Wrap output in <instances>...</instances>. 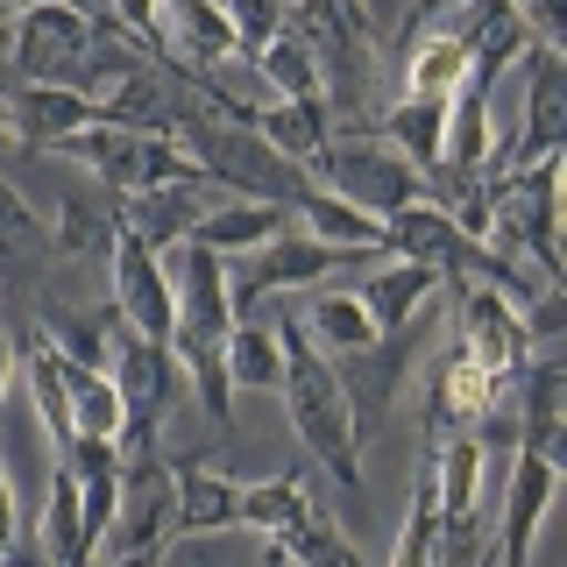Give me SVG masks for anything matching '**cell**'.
Returning a JSON list of instances; mask_svg holds the SVG:
<instances>
[{"label": "cell", "instance_id": "1", "mask_svg": "<svg viewBox=\"0 0 567 567\" xmlns=\"http://www.w3.org/2000/svg\"><path fill=\"white\" fill-rule=\"evenodd\" d=\"M277 348H284V412H291V433L306 440V454L333 475L341 489H362V433H354V412H348V390L333 377V362L312 348L306 327H277Z\"/></svg>", "mask_w": 567, "mask_h": 567}, {"label": "cell", "instance_id": "2", "mask_svg": "<svg viewBox=\"0 0 567 567\" xmlns=\"http://www.w3.org/2000/svg\"><path fill=\"white\" fill-rule=\"evenodd\" d=\"M177 150L199 164L206 185H227V199H270V206L291 213L298 192L312 185V171H298L291 156H277L256 128H235V121L206 114V106L177 128Z\"/></svg>", "mask_w": 567, "mask_h": 567}, {"label": "cell", "instance_id": "3", "mask_svg": "<svg viewBox=\"0 0 567 567\" xmlns=\"http://www.w3.org/2000/svg\"><path fill=\"white\" fill-rule=\"evenodd\" d=\"M291 29L306 35L327 79V114L362 121L369 114V71H377L383 29L369 14V0H291Z\"/></svg>", "mask_w": 567, "mask_h": 567}, {"label": "cell", "instance_id": "4", "mask_svg": "<svg viewBox=\"0 0 567 567\" xmlns=\"http://www.w3.org/2000/svg\"><path fill=\"white\" fill-rule=\"evenodd\" d=\"M58 156L106 177L121 199H128V192H156V185H206L199 164L177 150V135H142V128H114V121H93V128L64 135Z\"/></svg>", "mask_w": 567, "mask_h": 567}, {"label": "cell", "instance_id": "5", "mask_svg": "<svg viewBox=\"0 0 567 567\" xmlns=\"http://www.w3.org/2000/svg\"><path fill=\"white\" fill-rule=\"evenodd\" d=\"M93 43H100V14H85L79 0H43V8L14 14L8 71L29 79V85H71V93H85V79H93Z\"/></svg>", "mask_w": 567, "mask_h": 567}, {"label": "cell", "instance_id": "6", "mask_svg": "<svg viewBox=\"0 0 567 567\" xmlns=\"http://www.w3.org/2000/svg\"><path fill=\"white\" fill-rule=\"evenodd\" d=\"M106 377H114L121 398V461L128 454H164L156 433H164V412L177 398V362L164 341H142V333L114 327V354H106Z\"/></svg>", "mask_w": 567, "mask_h": 567}, {"label": "cell", "instance_id": "7", "mask_svg": "<svg viewBox=\"0 0 567 567\" xmlns=\"http://www.w3.org/2000/svg\"><path fill=\"white\" fill-rule=\"evenodd\" d=\"M525 121L489 150V171H532L567 150V58L554 43H525Z\"/></svg>", "mask_w": 567, "mask_h": 567}, {"label": "cell", "instance_id": "8", "mask_svg": "<svg viewBox=\"0 0 567 567\" xmlns=\"http://www.w3.org/2000/svg\"><path fill=\"white\" fill-rule=\"evenodd\" d=\"M504 398H518V383L489 377V369L447 333V348H440L433 369H425V440H433V447L440 440H468Z\"/></svg>", "mask_w": 567, "mask_h": 567}, {"label": "cell", "instance_id": "9", "mask_svg": "<svg viewBox=\"0 0 567 567\" xmlns=\"http://www.w3.org/2000/svg\"><path fill=\"white\" fill-rule=\"evenodd\" d=\"M312 185L341 192L348 206L377 213V220H390V213H404V206H419V199H433V192H425V177L404 164L398 150H383V142H333V150L319 156Z\"/></svg>", "mask_w": 567, "mask_h": 567}, {"label": "cell", "instance_id": "10", "mask_svg": "<svg viewBox=\"0 0 567 567\" xmlns=\"http://www.w3.org/2000/svg\"><path fill=\"white\" fill-rule=\"evenodd\" d=\"M106 270H114V298H106V306L121 312V327L142 333V341H171V327H177L171 262L156 256V248L142 241V235L114 227V241H106Z\"/></svg>", "mask_w": 567, "mask_h": 567}, {"label": "cell", "instance_id": "11", "mask_svg": "<svg viewBox=\"0 0 567 567\" xmlns=\"http://www.w3.org/2000/svg\"><path fill=\"white\" fill-rule=\"evenodd\" d=\"M341 262H354V248H333V241L306 235V227H284L277 241L256 248V270L235 284V319H248V306H256V298H270V291H306V284H327Z\"/></svg>", "mask_w": 567, "mask_h": 567}, {"label": "cell", "instance_id": "12", "mask_svg": "<svg viewBox=\"0 0 567 567\" xmlns=\"http://www.w3.org/2000/svg\"><path fill=\"white\" fill-rule=\"evenodd\" d=\"M164 468H171V525H164V546L241 525V483H235V475H213L199 454H164Z\"/></svg>", "mask_w": 567, "mask_h": 567}, {"label": "cell", "instance_id": "13", "mask_svg": "<svg viewBox=\"0 0 567 567\" xmlns=\"http://www.w3.org/2000/svg\"><path fill=\"white\" fill-rule=\"evenodd\" d=\"M164 525H171V468H164V454H128L121 461V504H114V525H106L100 554L121 560V554H142V546H164Z\"/></svg>", "mask_w": 567, "mask_h": 567}, {"label": "cell", "instance_id": "14", "mask_svg": "<svg viewBox=\"0 0 567 567\" xmlns=\"http://www.w3.org/2000/svg\"><path fill=\"white\" fill-rule=\"evenodd\" d=\"M227 256H213L199 241H177L171 262V298H177V327L171 333H199V341H227L235 333V291H227Z\"/></svg>", "mask_w": 567, "mask_h": 567}, {"label": "cell", "instance_id": "15", "mask_svg": "<svg viewBox=\"0 0 567 567\" xmlns=\"http://www.w3.org/2000/svg\"><path fill=\"white\" fill-rule=\"evenodd\" d=\"M354 128L369 142H383V150H398L419 177H433L440 142H447V100H398V106H383V114H362Z\"/></svg>", "mask_w": 567, "mask_h": 567}, {"label": "cell", "instance_id": "16", "mask_svg": "<svg viewBox=\"0 0 567 567\" xmlns=\"http://www.w3.org/2000/svg\"><path fill=\"white\" fill-rule=\"evenodd\" d=\"M291 227V213L270 206V199H213L192 227V241L213 248V256H256L262 241H277Z\"/></svg>", "mask_w": 567, "mask_h": 567}, {"label": "cell", "instance_id": "17", "mask_svg": "<svg viewBox=\"0 0 567 567\" xmlns=\"http://www.w3.org/2000/svg\"><path fill=\"white\" fill-rule=\"evenodd\" d=\"M199 185H156V192H128V206H121V227L142 235L156 248V256H171L177 241H192V227H199Z\"/></svg>", "mask_w": 567, "mask_h": 567}, {"label": "cell", "instance_id": "18", "mask_svg": "<svg viewBox=\"0 0 567 567\" xmlns=\"http://www.w3.org/2000/svg\"><path fill=\"white\" fill-rule=\"evenodd\" d=\"M447 291V284H440L433 270H425V262H404V256H390L377 277L362 284V306H369V319H377V333H398V327H412V319L433 306V298Z\"/></svg>", "mask_w": 567, "mask_h": 567}, {"label": "cell", "instance_id": "19", "mask_svg": "<svg viewBox=\"0 0 567 567\" xmlns=\"http://www.w3.org/2000/svg\"><path fill=\"white\" fill-rule=\"evenodd\" d=\"M256 135L277 156H291L298 171H319V156L333 150V114L327 100H277V106H256Z\"/></svg>", "mask_w": 567, "mask_h": 567}, {"label": "cell", "instance_id": "20", "mask_svg": "<svg viewBox=\"0 0 567 567\" xmlns=\"http://www.w3.org/2000/svg\"><path fill=\"white\" fill-rule=\"evenodd\" d=\"M291 220L306 227V235L333 241V248H354V256H383V220H377V213H362V206H348L341 192H327V185H306V192H298Z\"/></svg>", "mask_w": 567, "mask_h": 567}, {"label": "cell", "instance_id": "21", "mask_svg": "<svg viewBox=\"0 0 567 567\" xmlns=\"http://www.w3.org/2000/svg\"><path fill=\"white\" fill-rule=\"evenodd\" d=\"M412 58H404V100H454L468 85V43L461 29H433V35H412Z\"/></svg>", "mask_w": 567, "mask_h": 567}, {"label": "cell", "instance_id": "22", "mask_svg": "<svg viewBox=\"0 0 567 567\" xmlns=\"http://www.w3.org/2000/svg\"><path fill=\"white\" fill-rule=\"evenodd\" d=\"M171 362H177V377H192V390H199V412L213 425H227L235 433V383H227V354L220 341H199V333H171Z\"/></svg>", "mask_w": 567, "mask_h": 567}, {"label": "cell", "instance_id": "23", "mask_svg": "<svg viewBox=\"0 0 567 567\" xmlns=\"http://www.w3.org/2000/svg\"><path fill=\"white\" fill-rule=\"evenodd\" d=\"M58 377H64V398H71V425L85 440H114L121 447V398H114V377L106 369H85L58 348Z\"/></svg>", "mask_w": 567, "mask_h": 567}, {"label": "cell", "instance_id": "24", "mask_svg": "<svg viewBox=\"0 0 567 567\" xmlns=\"http://www.w3.org/2000/svg\"><path fill=\"white\" fill-rule=\"evenodd\" d=\"M262 71V85H270L277 100H327V79H319V58L306 50V35H298L291 22H284V35H270V43L248 58Z\"/></svg>", "mask_w": 567, "mask_h": 567}, {"label": "cell", "instance_id": "25", "mask_svg": "<svg viewBox=\"0 0 567 567\" xmlns=\"http://www.w3.org/2000/svg\"><path fill=\"white\" fill-rule=\"evenodd\" d=\"M306 333H312V348L327 354V362H341V354H362L369 341H377V319H369V306L354 291H319Z\"/></svg>", "mask_w": 567, "mask_h": 567}, {"label": "cell", "instance_id": "26", "mask_svg": "<svg viewBox=\"0 0 567 567\" xmlns=\"http://www.w3.org/2000/svg\"><path fill=\"white\" fill-rule=\"evenodd\" d=\"M298 518H312V496H306V475L284 468L270 483H241V525L262 532V539H277V532H291Z\"/></svg>", "mask_w": 567, "mask_h": 567}, {"label": "cell", "instance_id": "27", "mask_svg": "<svg viewBox=\"0 0 567 567\" xmlns=\"http://www.w3.org/2000/svg\"><path fill=\"white\" fill-rule=\"evenodd\" d=\"M220 354H227V383H235V390H277V383H284V348H277V327L235 319V333L220 341Z\"/></svg>", "mask_w": 567, "mask_h": 567}, {"label": "cell", "instance_id": "28", "mask_svg": "<svg viewBox=\"0 0 567 567\" xmlns=\"http://www.w3.org/2000/svg\"><path fill=\"white\" fill-rule=\"evenodd\" d=\"M270 546V560H291V567H362V554H354V539H341L327 518H298L291 532H277V539H262Z\"/></svg>", "mask_w": 567, "mask_h": 567}, {"label": "cell", "instance_id": "29", "mask_svg": "<svg viewBox=\"0 0 567 567\" xmlns=\"http://www.w3.org/2000/svg\"><path fill=\"white\" fill-rule=\"evenodd\" d=\"M220 14H227V29H235V58L248 64L270 35H284V22H291V8L284 0H220Z\"/></svg>", "mask_w": 567, "mask_h": 567}, {"label": "cell", "instance_id": "30", "mask_svg": "<svg viewBox=\"0 0 567 567\" xmlns=\"http://www.w3.org/2000/svg\"><path fill=\"white\" fill-rule=\"evenodd\" d=\"M114 22L128 43H142L150 64H177L171 58V29H164V0H114Z\"/></svg>", "mask_w": 567, "mask_h": 567}, {"label": "cell", "instance_id": "31", "mask_svg": "<svg viewBox=\"0 0 567 567\" xmlns=\"http://www.w3.org/2000/svg\"><path fill=\"white\" fill-rule=\"evenodd\" d=\"M0 248H43V220L29 213V199L0 177Z\"/></svg>", "mask_w": 567, "mask_h": 567}, {"label": "cell", "instance_id": "32", "mask_svg": "<svg viewBox=\"0 0 567 567\" xmlns=\"http://www.w3.org/2000/svg\"><path fill=\"white\" fill-rule=\"evenodd\" d=\"M511 8L525 14V29H532V43H567V0H511Z\"/></svg>", "mask_w": 567, "mask_h": 567}, {"label": "cell", "instance_id": "33", "mask_svg": "<svg viewBox=\"0 0 567 567\" xmlns=\"http://www.w3.org/2000/svg\"><path fill=\"white\" fill-rule=\"evenodd\" d=\"M22 532V518H14V483H8V468H0V546Z\"/></svg>", "mask_w": 567, "mask_h": 567}, {"label": "cell", "instance_id": "34", "mask_svg": "<svg viewBox=\"0 0 567 567\" xmlns=\"http://www.w3.org/2000/svg\"><path fill=\"white\" fill-rule=\"evenodd\" d=\"M106 567H164V546H142V554H121V560H106Z\"/></svg>", "mask_w": 567, "mask_h": 567}, {"label": "cell", "instance_id": "35", "mask_svg": "<svg viewBox=\"0 0 567 567\" xmlns=\"http://www.w3.org/2000/svg\"><path fill=\"white\" fill-rule=\"evenodd\" d=\"M8 377H14V333L0 327V398H8Z\"/></svg>", "mask_w": 567, "mask_h": 567}, {"label": "cell", "instance_id": "36", "mask_svg": "<svg viewBox=\"0 0 567 567\" xmlns=\"http://www.w3.org/2000/svg\"><path fill=\"white\" fill-rule=\"evenodd\" d=\"M8 156H14V128H8V121H0V164H8Z\"/></svg>", "mask_w": 567, "mask_h": 567}, {"label": "cell", "instance_id": "37", "mask_svg": "<svg viewBox=\"0 0 567 567\" xmlns=\"http://www.w3.org/2000/svg\"><path fill=\"white\" fill-rule=\"evenodd\" d=\"M0 8H8V14H22V8H43V0H0Z\"/></svg>", "mask_w": 567, "mask_h": 567}]
</instances>
